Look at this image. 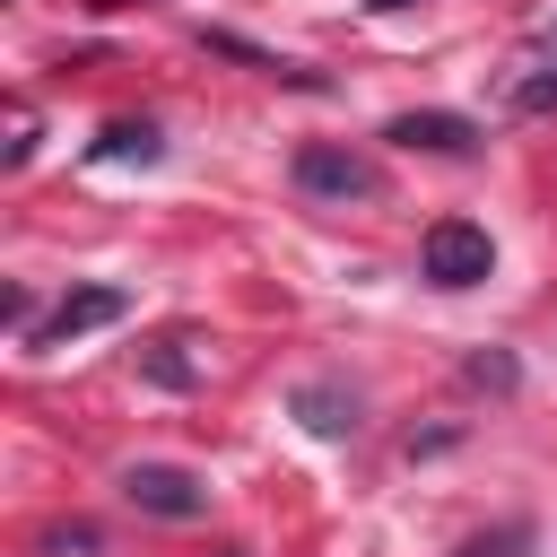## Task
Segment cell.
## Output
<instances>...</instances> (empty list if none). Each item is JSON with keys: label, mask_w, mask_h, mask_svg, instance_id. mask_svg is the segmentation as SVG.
<instances>
[{"label": "cell", "mask_w": 557, "mask_h": 557, "mask_svg": "<svg viewBox=\"0 0 557 557\" xmlns=\"http://www.w3.org/2000/svg\"><path fill=\"white\" fill-rule=\"evenodd\" d=\"M374 9H409V0H374Z\"/></svg>", "instance_id": "11"}, {"label": "cell", "mask_w": 557, "mask_h": 557, "mask_svg": "<svg viewBox=\"0 0 557 557\" xmlns=\"http://www.w3.org/2000/svg\"><path fill=\"white\" fill-rule=\"evenodd\" d=\"M122 496H131L139 513H157V522H200V513H209V487H200L191 470H174V461H131V470H122Z\"/></svg>", "instance_id": "3"}, {"label": "cell", "mask_w": 557, "mask_h": 557, "mask_svg": "<svg viewBox=\"0 0 557 557\" xmlns=\"http://www.w3.org/2000/svg\"><path fill=\"white\" fill-rule=\"evenodd\" d=\"M296 191H305V200H374L383 174H374V157H357V148L305 139V148H296Z\"/></svg>", "instance_id": "2"}, {"label": "cell", "mask_w": 557, "mask_h": 557, "mask_svg": "<svg viewBox=\"0 0 557 557\" xmlns=\"http://www.w3.org/2000/svg\"><path fill=\"white\" fill-rule=\"evenodd\" d=\"M522 548H531V531H522V522H505V531H479L461 557H522Z\"/></svg>", "instance_id": "8"}, {"label": "cell", "mask_w": 557, "mask_h": 557, "mask_svg": "<svg viewBox=\"0 0 557 557\" xmlns=\"http://www.w3.org/2000/svg\"><path fill=\"white\" fill-rule=\"evenodd\" d=\"M157 148H165V139H157V131H148V122H113V131H104V148H96V157H139V165H148V157H157Z\"/></svg>", "instance_id": "7"}, {"label": "cell", "mask_w": 557, "mask_h": 557, "mask_svg": "<svg viewBox=\"0 0 557 557\" xmlns=\"http://www.w3.org/2000/svg\"><path fill=\"white\" fill-rule=\"evenodd\" d=\"M470 383H496V392H505V383H513V366H505V357H470Z\"/></svg>", "instance_id": "10"}, {"label": "cell", "mask_w": 557, "mask_h": 557, "mask_svg": "<svg viewBox=\"0 0 557 557\" xmlns=\"http://www.w3.org/2000/svg\"><path fill=\"white\" fill-rule=\"evenodd\" d=\"M122 313H131V296H122V287H104V278H96V287H70V296L52 305V322H35V331H26V348H61V339L104 331V322H122Z\"/></svg>", "instance_id": "4"}, {"label": "cell", "mask_w": 557, "mask_h": 557, "mask_svg": "<svg viewBox=\"0 0 557 557\" xmlns=\"http://www.w3.org/2000/svg\"><path fill=\"white\" fill-rule=\"evenodd\" d=\"M296 409H305V426H313V435H357V400H339L331 383H305V392H296Z\"/></svg>", "instance_id": "6"}, {"label": "cell", "mask_w": 557, "mask_h": 557, "mask_svg": "<svg viewBox=\"0 0 557 557\" xmlns=\"http://www.w3.org/2000/svg\"><path fill=\"white\" fill-rule=\"evenodd\" d=\"M513 104H522V113H540V104H557V70H548V78H522V87H513Z\"/></svg>", "instance_id": "9"}, {"label": "cell", "mask_w": 557, "mask_h": 557, "mask_svg": "<svg viewBox=\"0 0 557 557\" xmlns=\"http://www.w3.org/2000/svg\"><path fill=\"white\" fill-rule=\"evenodd\" d=\"M392 139H400V148H426V157H470L479 131H470V113H400Z\"/></svg>", "instance_id": "5"}, {"label": "cell", "mask_w": 557, "mask_h": 557, "mask_svg": "<svg viewBox=\"0 0 557 557\" xmlns=\"http://www.w3.org/2000/svg\"><path fill=\"white\" fill-rule=\"evenodd\" d=\"M418 270H426L435 287H479V278L496 270V244H487V226H470V218H435L426 244H418Z\"/></svg>", "instance_id": "1"}]
</instances>
